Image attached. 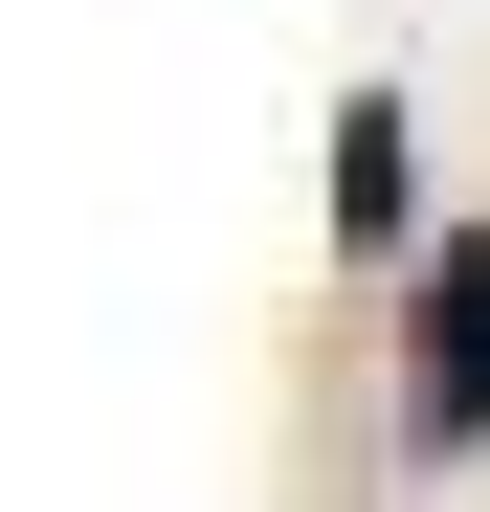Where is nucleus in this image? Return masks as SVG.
Segmentation results:
<instances>
[{
  "mask_svg": "<svg viewBox=\"0 0 490 512\" xmlns=\"http://www.w3.org/2000/svg\"><path fill=\"white\" fill-rule=\"evenodd\" d=\"M335 223H357V245H401V112H379V90L335 112Z\"/></svg>",
  "mask_w": 490,
  "mask_h": 512,
  "instance_id": "nucleus-2",
  "label": "nucleus"
},
{
  "mask_svg": "<svg viewBox=\"0 0 490 512\" xmlns=\"http://www.w3.org/2000/svg\"><path fill=\"white\" fill-rule=\"evenodd\" d=\"M401 423H424V468L490 446V245H446L424 268V334H401Z\"/></svg>",
  "mask_w": 490,
  "mask_h": 512,
  "instance_id": "nucleus-1",
  "label": "nucleus"
}]
</instances>
